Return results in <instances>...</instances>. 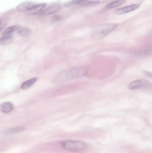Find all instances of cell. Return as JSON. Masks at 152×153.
Returning <instances> with one entry per match:
<instances>
[{
	"label": "cell",
	"instance_id": "obj_17",
	"mask_svg": "<svg viewBox=\"0 0 152 153\" xmlns=\"http://www.w3.org/2000/svg\"><path fill=\"white\" fill-rule=\"evenodd\" d=\"M6 24V22L4 20H0V31L5 27Z\"/></svg>",
	"mask_w": 152,
	"mask_h": 153
},
{
	"label": "cell",
	"instance_id": "obj_14",
	"mask_svg": "<svg viewBox=\"0 0 152 153\" xmlns=\"http://www.w3.org/2000/svg\"><path fill=\"white\" fill-rule=\"evenodd\" d=\"M126 1L125 0H118L113 1L107 4L106 7L108 9L116 7L124 3Z\"/></svg>",
	"mask_w": 152,
	"mask_h": 153
},
{
	"label": "cell",
	"instance_id": "obj_19",
	"mask_svg": "<svg viewBox=\"0 0 152 153\" xmlns=\"http://www.w3.org/2000/svg\"><path fill=\"white\" fill-rule=\"evenodd\" d=\"M144 73L147 75V76L151 78L152 77V73H151L146 71H143Z\"/></svg>",
	"mask_w": 152,
	"mask_h": 153
},
{
	"label": "cell",
	"instance_id": "obj_16",
	"mask_svg": "<svg viewBox=\"0 0 152 153\" xmlns=\"http://www.w3.org/2000/svg\"><path fill=\"white\" fill-rule=\"evenodd\" d=\"M17 33L19 35L21 36L26 37L30 34L31 30L27 28L23 27L18 29Z\"/></svg>",
	"mask_w": 152,
	"mask_h": 153
},
{
	"label": "cell",
	"instance_id": "obj_1",
	"mask_svg": "<svg viewBox=\"0 0 152 153\" xmlns=\"http://www.w3.org/2000/svg\"><path fill=\"white\" fill-rule=\"evenodd\" d=\"M87 69L84 67H78L68 69L60 73L55 77V81L60 82L81 77L87 73Z\"/></svg>",
	"mask_w": 152,
	"mask_h": 153
},
{
	"label": "cell",
	"instance_id": "obj_5",
	"mask_svg": "<svg viewBox=\"0 0 152 153\" xmlns=\"http://www.w3.org/2000/svg\"><path fill=\"white\" fill-rule=\"evenodd\" d=\"M139 5L137 4L130 5L116 9L115 10L114 13L118 15L125 14L136 10L139 7Z\"/></svg>",
	"mask_w": 152,
	"mask_h": 153
},
{
	"label": "cell",
	"instance_id": "obj_15",
	"mask_svg": "<svg viewBox=\"0 0 152 153\" xmlns=\"http://www.w3.org/2000/svg\"><path fill=\"white\" fill-rule=\"evenodd\" d=\"M20 27L19 25H14L6 28L2 33L3 35L10 34L14 31L18 29Z\"/></svg>",
	"mask_w": 152,
	"mask_h": 153
},
{
	"label": "cell",
	"instance_id": "obj_9",
	"mask_svg": "<svg viewBox=\"0 0 152 153\" xmlns=\"http://www.w3.org/2000/svg\"><path fill=\"white\" fill-rule=\"evenodd\" d=\"M60 5L58 4H52L43 10L40 13L42 15H46L53 13L59 9Z\"/></svg>",
	"mask_w": 152,
	"mask_h": 153
},
{
	"label": "cell",
	"instance_id": "obj_3",
	"mask_svg": "<svg viewBox=\"0 0 152 153\" xmlns=\"http://www.w3.org/2000/svg\"><path fill=\"white\" fill-rule=\"evenodd\" d=\"M61 144L62 147L65 149L75 152L82 151L86 146L84 142L76 140H67L62 142Z\"/></svg>",
	"mask_w": 152,
	"mask_h": 153
},
{
	"label": "cell",
	"instance_id": "obj_12",
	"mask_svg": "<svg viewBox=\"0 0 152 153\" xmlns=\"http://www.w3.org/2000/svg\"><path fill=\"white\" fill-rule=\"evenodd\" d=\"M37 80L36 78H33L26 81L22 84L21 88L24 90L29 88L35 83Z\"/></svg>",
	"mask_w": 152,
	"mask_h": 153
},
{
	"label": "cell",
	"instance_id": "obj_13",
	"mask_svg": "<svg viewBox=\"0 0 152 153\" xmlns=\"http://www.w3.org/2000/svg\"><path fill=\"white\" fill-rule=\"evenodd\" d=\"M25 129V128L24 127L18 126L6 130L4 131V133L6 134H12L22 131Z\"/></svg>",
	"mask_w": 152,
	"mask_h": 153
},
{
	"label": "cell",
	"instance_id": "obj_8",
	"mask_svg": "<svg viewBox=\"0 0 152 153\" xmlns=\"http://www.w3.org/2000/svg\"><path fill=\"white\" fill-rule=\"evenodd\" d=\"M46 5V4L45 3L36 4L27 12L32 15L40 14L43 10V9Z\"/></svg>",
	"mask_w": 152,
	"mask_h": 153
},
{
	"label": "cell",
	"instance_id": "obj_4",
	"mask_svg": "<svg viewBox=\"0 0 152 153\" xmlns=\"http://www.w3.org/2000/svg\"><path fill=\"white\" fill-rule=\"evenodd\" d=\"M149 82L144 79H140L134 80L128 85V88L131 90H135L140 88H145L149 86Z\"/></svg>",
	"mask_w": 152,
	"mask_h": 153
},
{
	"label": "cell",
	"instance_id": "obj_11",
	"mask_svg": "<svg viewBox=\"0 0 152 153\" xmlns=\"http://www.w3.org/2000/svg\"><path fill=\"white\" fill-rule=\"evenodd\" d=\"M13 108V105L10 102H3L0 106V111L4 113H8L10 112Z\"/></svg>",
	"mask_w": 152,
	"mask_h": 153
},
{
	"label": "cell",
	"instance_id": "obj_7",
	"mask_svg": "<svg viewBox=\"0 0 152 153\" xmlns=\"http://www.w3.org/2000/svg\"><path fill=\"white\" fill-rule=\"evenodd\" d=\"M99 1L74 0V5H78L80 6L91 7L98 4Z\"/></svg>",
	"mask_w": 152,
	"mask_h": 153
},
{
	"label": "cell",
	"instance_id": "obj_6",
	"mask_svg": "<svg viewBox=\"0 0 152 153\" xmlns=\"http://www.w3.org/2000/svg\"><path fill=\"white\" fill-rule=\"evenodd\" d=\"M36 4L30 1H25L19 4L17 7L18 10L20 12L28 11Z\"/></svg>",
	"mask_w": 152,
	"mask_h": 153
},
{
	"label": "cell",
	"instance_id": "obj_10",
	"mask_svg": "<svg viewBox=\"0 0 152 153\" xmlns=\"http://www.w3.org/2000/svg\"><path fill=\"white\" fill-rule=\"evenodd\" d=\"M13 40V36L12 34L3 35L0 37V44L6 45L11 43Z\"/></svg>",
	"mask_w": 152,
	"mask_h": 153
},
{
	"label": "cell",
	"instance_id": "obj_2",
	"mask_svg": "<svg viewBox=\"0 0 152 153\" xmlns=\"http://www.w3.org/2000/svg\"><path fill=\"white\" fill-rule=\"evenodd\" d=\"M117 23H109L101 25L96 27L93 33L94 38L101 39L115 30L118 26Z\"/></svg>",
	"mask_w": 152,
	"mask_h": 153
},
{
	"label": "cell",
	"instance_id": "obj_18",
	"mask_svg": "<svg viewBox=\"0 0 152 153\" xmlns=\"http://www.w3.org/2000/svg\"><path fill=\"white\" fill-rule=\"evenodd\" d=\"M61 19V17L59 16L55 15L52 17V19L54 22H57Z\"/></svg>",
	"mask_w": 152,
	"mask_h": 153
}]
</instances>
